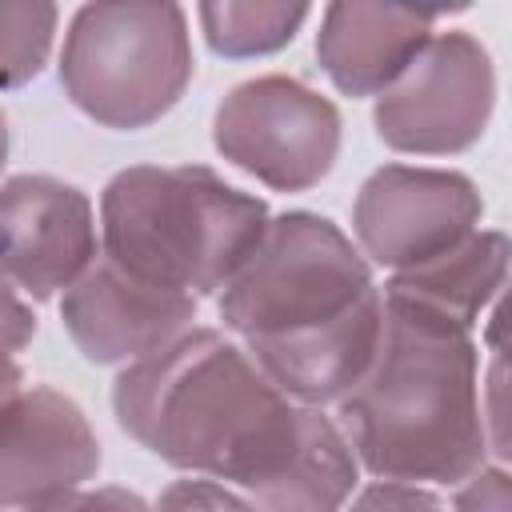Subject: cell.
<instances>
[{
    "label": "cell",
    "instance_id": "cell-16",
    "mask_svg": "<svg viewBox=\"0 0 512 512\" xmlns=\"http://www.w3.org/2000/svg\"><path fill=\"white\" fill-rule=\"evenodd\" d=\"M152 512H264V508L252 504L232 484H220L208 476H184V480H172L156 496Z\"/></svg>",
    "mask_w": 512,
    "mask_h": 512
},
{
    "label": "cell",
    "instance_id": "cell-18",
    "mask_svg": "<svg viewBox=\"0 0 512 512\" xmlns=\"http://www.w3.org/2000/svg\"><path fill=\"white\" fill-rule=\"evenodd\" d=\"M512 508V480L504 464H480L452 488V512H508Z\"/></svg>",
    "mask_w": 512,
    "mask_h": 512
},
{
    "label": "cell",
    "instance_id": "cell-2",
    "mask_svg": "<svg viewBox=\"0 0 512 512\" xmlns=\"http://www.w3.org/2000/svg\"><path fill=\"white\" fill-rule=\"evenodd\" d=\"M216 312L248 360L296 404H336L372 364L384 292L352 236L320 212H280L220 288Z\"/></svg>",
    "mask_w": 512,
    "mask_h": 512
},
{
    "label": "cell",
    "instance_id": "cell-10",
    "mask_svg": "<svg viewBox=\"0 0 512 512\" xmlns=\"http://www.w3.org/2000/svg\"><path fill=\"white\" fill-rule=\"evenodd\" d=\"M196 296L148 284L96 256V264L60 296V320L88 364L128 368L196 328Z\"/></svg>",
    "mask_w": 512,
    "mask_h": 512
},
{
    "label": "cell",
    "instance_id": "cell-11",
    "mask_svg": "<svg viewBox=\"0 0 512 512\" xmlns=\"http://www.w3.org/2000/svg\"><path fill=\"white\" fill-rule=\"evenodd\" d=\"M100 460V440L84 408L60 388L24 384L0 408V512H24L88 488Z\"/></svg>",
    "mask_w": 512,
    "mask_h": 512
},
{
    "label": "cell",
    "instance_id": "cell-20",
    "mask_svg": "<svg viewBox=\"0 0 512 512\" xmlns=\"http://www.w3.org/2000/svg\"><path fill=\"white\" fill-rule=\"evenodd\" d=\"M36 340V312L32 304L12 292L8 284H0V352H24Z\"/></svg>",
    "mask_w": 512,
    "mask_h": 512
},
{
    "label": "cell",
    "instance_id": "cell-13",
    "mask_svg": "<svg viewBox=\"0 0 512 512\" xmlns=\"http://www.w3.org/2000/svg\"><path fill=\"white\" fill-rule=\"evenodd\" d=\"M508 280V236L496 228H476L448 252L404 268L388 272L384 296L416 304L464 332L480 324V316L500 300V288Z\"/></svg>",
    "mask_w": 512,
    "mask_h": 512
},
{
    "label": "cell",
    "instance_id": "cell-9",
    "mask_svg": "<svg viewBox=\"0 0 512 512\" xmlns=\"http://www.w3.org/2000/svg\"><path fill=\"white\" fill-rule=\"evenodd\" d=\"M100 256V224L84 188L20 172L0 180V284L24 300L64 296Z\"/></svg>",
    "mask_w": 512,
    "mask_h": 512
},
{
    "label": "cell",
    "instance_id": "cell-8",
    "mask_svg": "<svg viewBox=\"0 0 512 512\" xmlns=\"http://www.w3.org/2000/svg\"><path fill=\"white\" fill-rule=\"evenodd\" d=\"M484 200L456 168L384 164L352 200V244L372 268H416L480 228Z\"/></svg>",
    "mask_w": 512,
    "mask_h": 512
},
{
    "label": "cell",
    "instance_id": "cell-15",
    "mask_svg": "<svg viewBox=\"0 0 512 512\" xmlns=\"http://www.w3.org/2000/svg\"><path fill=\"white\" fill-rule=\"evenodd\" d=\"M60 8L44 0H0V92L32 84L56 40Z\"/></svg>",
    "mask_w": 512,
    "mask_h": 512
},
{
    "label": "cell",
    "instance_id": "cell-5",
    "mask_svg": "<svg viewBox=\"0 0 512 512\" xmlns=\"http://www.w3.org/2000/svg\"><path fill=\"white\" fill-rule=\"evenodd\" d=\"M196 76L180 4H84L60 48V88L88 120L140 132L168 116Z\"/></svg>",
    "mask_w": 512,
    "mask_h": 512
},
{
    "label": "cell",
    "instance_id": "cell-1",
    "mask_svg": "<svg viewBox=\"0 0 512 512\" xmlns=\"http://www.w3.org/2000/svg\"><path fill=\"white\" fill-rule=\"evenodd\" d=\"M112 412L156 460L232 484L264 512H340L360 488V464L336 420L288 400L216 328H188L120 368Z\"/></svg>",
    "mask_w": 512,
    "mask_h": 512
},
{
    "label": "cell",
    "instance_id": "cell-21",
    "mask_svg": "<svg viewBox=\"0 0 512 512\" xmlns=\"http://www.w3.org/2000/svg\"><path fill=\"white\" fill-rule=\"evenodd\" d=\"M20 388H24V368L16 364L12 352H0V408L12 404L20 396Z\"/></svg>",
    "mask_w": 512,
    "mask_h": 512
},
{
    "label": "cell",
    "instance_id": "cell-19",
    "mask_svg": "<svg viewBox=\"0 0 512 512\" xmlns=\"http://www.w3.org/2000/svg\"><path fill=\"white\" fill-rule=\"evenodd\" d=\"M24 512H152V504L132 492V488H120V484H104V488H76V492H64L56 500H44V504H32Z\"/></svg>",
    "mask_w": 512,
    "mask_h": 512
},
{
    "label": "cell",
    "instance_id": "cell-22",
    "mask_svg": "<svg viewBox=\"0 0 512 512\" xmlns=\"http://www.w3.org/2000/svg\"><path fill=\"white\" fill-rule=\"evenodd\" d=\"M8 144H12V132H8V116H4V108H0V172H4V164H8Z\"/></svg>",
    "mask_w": 512,
    "mask_h": 512
},
{
    "label": "cell",
    "instance_id": "cell-6",
    "mask_svg": "<svg viewBox=\"0 0 512 512\" xmlns=\"http://www.w3.org/2000/svg\"><path fill=\"white\" fill-rule=\"evenodd\" d=\"M340 108L300 76L268 72L224 92L212 112L216 152L272 192L316 188L340 156Z\"/></svg>",
    "mask_w": 512,
    "mask_h": 512
},
{
    "label": "cell",
    "instance_id": "cell-3",
    "mask_svg": "<svg viewBox=\"0 0 512 512\" xmlns=\"http://www.w3.org/2000/svg\"><path fill=\"white\" fill-rule=\"evenodd\" d=\"M332 408L372 480L456 488L492 452L472 332L392 296L372 364Z\"/></svg>",
    "mask_w": 512,
    "mask_h": 512
},
{
    "label": "cell",
    "instance_id": "cell-12",
    "mask_svg": "<svg viewBox=\"0 0 512 512\" xmlns=\"http://www.w3.org/2000/svg\"><path fill=\"white\" fill-rule=\"evenodd\" d=\"M436 20V12L392 4H328L320 12L316 60L340 96H380L436 36Z\"/></svg>",
    "mask_w": 512,
    "mask_h": 512
},
{
    "label": "cell",
    "instance_id": "cell-7",
    "mask_svg": "<svg viewBox=\"0 0 512 512\" xmlns=\"http://www.w3.org/2000/svg\"><path fill=\"white\" fill-rule=\"evenodd\" d=\"M496 108L488 48L464 32H436L408 72L376 96V136L404 156H456L480 144Z\"/></svg>",
    "mask_w": 512,
    "mask_h": 512
},
{
    "label": "cell",
    "instance_id": "cell-17",
    "mask_svg": "<svg viewBox=\"0 0 512 512\" xmlns=\"http://www.w3.org/2000/svg\"><path fill=\"white\" fill-rule=\"evenodd\" d=\"M340 512H448L444 500L424 484H396V480H372L352 492V500Z\"/></svg>",
    "mask_w": 512,
    "mask_h": 512
},
{
    "label": "cell",
    "instance_id": "cell-14",
    "mask_svg": "<svg viewBox=\"0 0 512 512\" xmlns=\"http://www.w3.org/2000/svg\"><path fill=\"white\" fill-rule=\"evenodd\" d=\"M308 16V4L284 0H208L196 8L208 48L224 60H256L288 48Z\"/></svg>",
    "mask_w": 512,
    "mask_h": 512
},
{
    "label": "cell",
    "instance_id": "cell-4",
    "mask_svg": "<svg viewBox=\"0 0 512 512\" xmlns=\"http://www.w3.org/2000/svg\"><path fill=\"white\" fill-rule=\"evenodd\" d=\"M272 212L204 164H132L100 192V256L136 280L220 296Z\"/></svg>",
    "mask_w": 512,
    "mask_h": 512
}]
</instances>
